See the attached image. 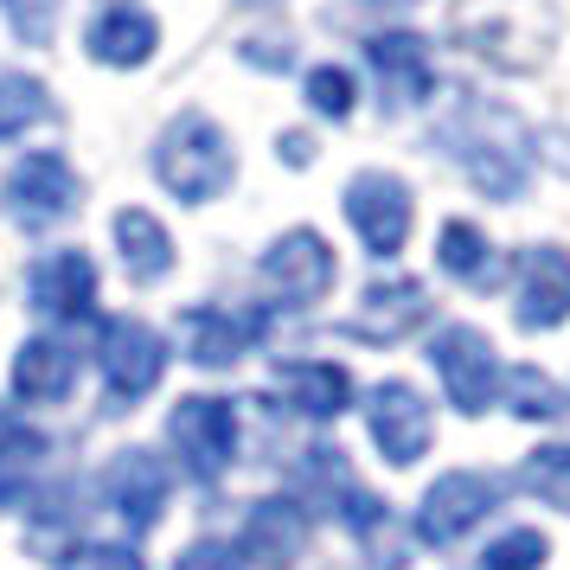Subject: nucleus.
I'll list each match as a JSON object with an SVG mask.
<instances>
[{"label":"nucleus","instance_id":"22","mask_svg":"<svg viewBox=\"0 0 570 570\" xmlns=\"http://www.w3.org/2000/svg\"><path fill=\"white\" fill-rule=\"evenodd\" d=\"M283 391L288 404L302 416H340L353 404V379H346V365H283Z\"/></svg>","mask_w":570,"mask_h":570},{"label":"nucleus","instance_id":"17","mask_svg":"<svg viewBox=\"0 0 570 570\" xmlns=\"http://www.w3.org/2000/svg\"><path fill=\"white\" fill-rule=\"evenodd\" d=\"M180 327H186V353L199 365H237L250 353V340L269 334L263 314H225V308H193Z\"/></svg>","mask_w":570,"mask_h":570},{"label":"nucleus","instance_id":"34","mask_svg":"<svg viewBox=\"0 0 570 570\" xmlns=\"http://www.w3.org/2000/svg\"><path fill=\"white\" fill-rule=\"evenodd\" d=\"M379 7H404V0H379Z\"/></svg>","mask_w":570,"mask_h":570},{"label":"nucleus","instance_id":"11","mask_svg":"<svg viewBox=\"0 0 570 570\" xmlns=\"http://www.w3.org/2000/svg\"><path fill=\"white\" fill-rule=\"evenodd\" d=\"M430 360H436L442 385L455 397V411H488L493 385H500V365H493V346L488 334H474V327H442L436 346H430Z\"/></svg>","mask_w":570,"mask_h":570},{"label":"nucleus","instance_id":"30","mask_svg":"<svg viewBox=\"0 0 570 570\" xmlns=\"http://www.w3.org/2000/svg\"><path fill=\"white\" fill-rule=\"evenodd\" d=\"M7 20L27 46H46L52 39V20H58V0H7Z\"/></svg>","mask_w":570,"mask_h":570},{"label":"nucleus","instance_id":"14","mask_svg":"<svg viewBox=\"0 0 570 570\" xmlns=\"http://www.w3.org/2000/svg\"><path fill=\"white\" fill-rule=\"evenodd\" d=\"M97 302V263L83 250H58V257L32 263V308L58 314V321H83Z\"/></svg>","mask_w":570,"mask_h":570},{"label":"nucleus","instance_id":"28","mask_svg":"<svg viewBox=\"0 0 570 570\" xmlns=\"http://www.w3.org/2000/svg\"><path fill=\"white\" fill-rule=\"evenodd\" d=\"M308 104L321 109V116H353V78L346 71H334V65H321V71H308Z\"/></svg>","mask_w":570,"mask_h":570},{"label":"nucleus","instance_id":"18","mask_svg":"<svg viewBox=\"0 0 570 570\" xmlns=\"http://www.w3.org/2000/svg\"><path fill=\"white\" fill-rule=\"evenodd\" d=\"M365 65L379 71L391 104H423L430 97V52H423L416 32H379V39H365Z\"/></svg>","mask_w":570,"mask_h":570},{"label":"nucleus","instance_id":"23","mask_svg":"<svg viewBox=\"0 0 570 570\" xmlns=\"http://www.w3.org/2000/svg\"><path fill=\"white\" fill-rule=\"evenodd\" d=\"M46 116H52L46 83L27 78V71H7V65H0V135H27V129H39Z\"/></svg>","mask_w":570,"mask_h":570},{"label":"nucleus","instance_id":"12","mask_svg":"<svg viewBox=\"0 0 570 570\" xmlns=\"http://www.w3.org/2000/svg\"><path fill=\"white\" fill-rule=\"evenodd\" d=\"M513 321H519V327H532V334L570 321V257H564V250L539 244V250H525V257H519Z\"/></svg>","mask_w":570,"mask_h":570},{"label":"nucleus","instance_id":"6","mask_svg":"<svg viewBox=\"0 0 570 570\" xmlns=\"http://www.w3.org/2000/svg\"><path fill=\"white\" fill-rule=\"evenodd\" d=\"M71 206H78V174H71V160L52 155V148L27 155L13 174H7V212H13L27 232H46V225H58Z\"/></svg>","mask_w":570,"mask_h":570},{"label":"nucleus","instance_id":"9","mask_svg":"<svg viewBox=\"0 0 570 570\" xmlns=\"http://www.w3.org/2000/svg\"><path fill=\"white\" fill-rule=\"evenodd\" d=\"M167 372V346L148 321H109L104 327V385L116 404H135L148 397Z\"/></svg>","mask_w":570,"mask_h":570},{"label":"nucleus","instance_id":"10","mask_svg":"<svg viewBox=\"0 0 570 570\" xmlns=\"http://www.w3.org/2000/svg\"><path fill=\"white\" fill-rule=\"evenodd\" d=\"M263 288L283 302H321L334 288V250L321 232H283L263 250Z\"/></svg>","mask_w":570,"mask_h":570},{"label":"nucleus","instance_id":"25","mask_svg":"<svg viewBox=\"0 0 570 570\" xmlns=\"http://www.w3.org/2000/svg\"><path fill=\"white\" fill-rule=\"evenodd\" d=\"M442 269L455 276V283H488V237L474 232L468 218H449L442 225Z\"/></svg>","mask_w":570,"mask_h":570},{"label":"nucleus","instance_id":"13","mask_svg":"<svg viewBox=\"0 0 570 570\" xmlns=\"http://www.w3.org/2000/svg\"><path fill=\"white\" fill-rule=\"evenodd\" d=\"M104 493L135 532H148V525H160V513H167V468H160L148 449H122L104 474Z\"/></svg>","mask_w":570,"mask_h":570},{"label":"nucleus","instance_id":"29","mask_svg":"<svg viewBox=\"0 0 570 570\" xmlns=\"http://www.w3.org/2000/svg\"><path fill=\"white\" fill-rule=\"evenodd\" d=\"M544 564V539L539 532H507L488 544V570H539Z\"/></svg>","mask_w":570,"mask_h":570},{"label":"nucleus","instance_id":"3","mask_svg":"<svg viewBox=\"0 0 570 570\" xmlns=\"http://www.w3.org/2000/svg\"><path fill=\"white\" fill-rule=\"evenodd\" d=\"M155 174H160V186H167L174 199H186V206L218 199V193L232 186V148H225L218 122L199 116V109L174 116L167 135H160V148H155Z\"/></svg>","mask_w":570,"mask_h":570},{"label":"nucleus","instance_id":"5","mask_svg":"<svg viewBox=\"0 0 570 570\" xmlns=\"http://www.w3.org/2000/svg\"><path fill=\"white\" fill-rule=\"evenodd\" d=\"M365 423H372V442H379V455H385L391 468H411L416 455L436 442L430 404H423L416 385H404V379L372 385V397H365Z\"/></svg>","mask_w":570,"mask_h":570},{"label":"nucleus","instance_id":"1","mask_svg":"<svg viewBox=\"0 0 570 570\" xmlns=\"http://www.w3.org/2000/svg\"><path fill=\"white\" fill-rule=\"evenodd\" d=\"M449 32L493 71H539L558 46L551 0H449Z\"/></svg>","mask_w":570,"mask_h":570},{"label":"nucleus","instance_id":"8","mask_svg":"<svg viewBox=\"0 0 570 570\" xmlns=\"http://www.w3.org/2000/svg\"><path fill=\"white\" fill-rule=\"evenodd\" d=\"M493 500H500V481L481 474V468H455V474H442L436 488L423 493V507H416V532L430 544H449L462 539L468 525H481L493 513Z\"/></svg>","mask_w":570,"mask_h":570},{"label":"nucleus","instance_id":"7","mask_svg":"<svg viewBox=\"0 0 570 570\" xmlns=\"http://www.w3.org/2000/svg\"><path fill=\"white\" fill-rule=\"evenodd\" d=\"M346 218H353V232L365 237L372 257H397L411 237V186L397 174H360L346 186Z\"/></svg>","mask_w":570,"mask_h":570},{"label":"nucleus","instance_id":"4","mask_svg":"<svg viewBox=\"0 0 570 570\" xmlns=\"http://www.w3.org/2000/svg\"><path fill=\"white\" fill-rule=\"evenodd\" d=\"M167 436H174V455L186 462L193 481H218L237 449V411L225 397H186L167 423Z\"/></svg>","mask_w":570,"mask_h":570},{"label":"nucleus","instance_id":"33","mask_svg":"<svg viewBox=\"0 0 570 570\" xmlns=\"http://www.w3.org/2000/svg\"><path fill=\"white\" fill-rule=\"evenodd\" d=\"M13 500H20V462H7V455H0V513H7Z\"/></svg>","mask_w":570,"mask_h":570},{"label":"nucleus","instance_id":"20","mask_svg":"<svg viewBox=\"0 0 570 570\" xmlns=\"http://www.w3.org/2000/svg\"><path fill=\"white\" fill-rule=\"evenodd\" d=\"M116 250H122V269H129L135 283H155V276L174 269V237L160 232V218L141 206L116 212Z\"/></svg>","mask_w":570,"mask_h":570},{"label":"nucleus","instance_id":"24","mask_svg":"<svg viewBox=\"0 0 570 570\" xmlns=\"http://www.w3.org/2000/svg\"><path fill=\"white\" fill-rule=\"evenodd\" d=\"M519 488L551 500V507H564L570 513V442H551V449H532L525 468H519Z\"/></svg>","mask_w":570,"mask_h":570},{"label":"nucleus","instance_id":"26","mask_svg":"<svg viewBox=\"0 0 570 570\" xmlns=\"http://www.w3.org/2000/svg\"><path fill=\"white\" fill-rule=\"evenodd\" d=\"M507 391H513V416H532V423H551V416H564V391L551 385L544 372H532V365H519L513 379H507Z\"/></svg>","mask_w":570,"mask_h":570},{"label":"nucleus","instance_id":"15","mask_svg":"<svg viewBox=\"0 0 570 570\" xmlns=\"http://www.w3.org/2000/svg\"><path fill=\"white\" fill-rule=\"evenodd\" d=\"M308 544V507L302 500H263L257 513L244 519V558L263 570H288Z\"/></svg>","mask_w":570,"mask_h":570},{"label":"nucleus","instance_id":"31","mask_svg":"<svg viewBox=\"0 0 570 570\" xmlns=\"http://www.w3.org/2000/svg\"><path fill=\"white\" fill-rule=\"evenodd\" d=\"M0 455H7V462H39V455H46V436L0 411Z\"/></svg>","mask_w":570,"mask_h":570},{"label":"nucleus","instance_id":"2","mask_svg":"<svg viewBox=\"0 0 570 570\" xmlns=\"http://www.w3.org/2000/svg\"><path fill=\"white\" fill-rule=\"evenodd\" d=\"M442 141L455 148L462 174L488 199H519V186L532 180V148H525V122L500 104H468L455 109V122L442 129Z\"/></svg>","mask_w":570,"mask_h":570},{"label":"nucleus","instance_id":"21","mask_svg":"<svg viewBox=\"0 0 570 570\" xmlns=\"http://www.w3.org/2000/svg\"><path fill=\"white\" fill-rule=\"evenodd\" d=\"M71 379H78V360L58 340H27L13 360V397H27V404H58Z\"/></svg>","mask_w":570,"mask_h":570},{"label":"nucleus","instance_id":"27","mask_svg":"<svg viewBox=\"0 0 570 570\" xmlns=\"http://www.w3.org/2000/svg\"><path fill=\"white\" fill-rule=\"evenodd\" d=\"M52 570H148L129 544H65L52 558Z\"/></svg>","mask_w":570,"mask_h":570},{"label":"nucleus","instance_id":"16","mask_svg":"<svg viewBox=\"0 0 570 570\" xmlns=\"http://www.w3.org/2000/svg\"><path fill=\"white\" fill-rule=\"evenodd\" d=\"M430 314V295H423V283L416 276H397V283H379L360 295V314H353V334L379 340V346H391V340L416 334V321Z\"/></svg>","mask_w":570,"mask_h":570},{"label":"nucleus","instance_id":"32","mask_svg":"<svg viewBox=\"0 0 570 570\" xmlns=\"http://www.w3.org/2000/svg\"><path fill=\"white\" fill-rule=\"evenodd\" d=\"M174 570H237V558L225 551V544H193Z\"/></svg>","mask_w":570,"mask_h":570},{"label":"nucleus","instance_id":"19","mask_svg":"<svg viewBox=\"0 0 570 570\" xmlns=\"http://www.w3.org/2000/svg\"><path fill=\"white\" fill-rule=\"evenodd\" d=\"M160 46V27L155 13H141V7H104L97 20H90V58L97 65H141V58H155Z\"/></svg>","mask_w":570,"mask_h":570}]
</instances>
